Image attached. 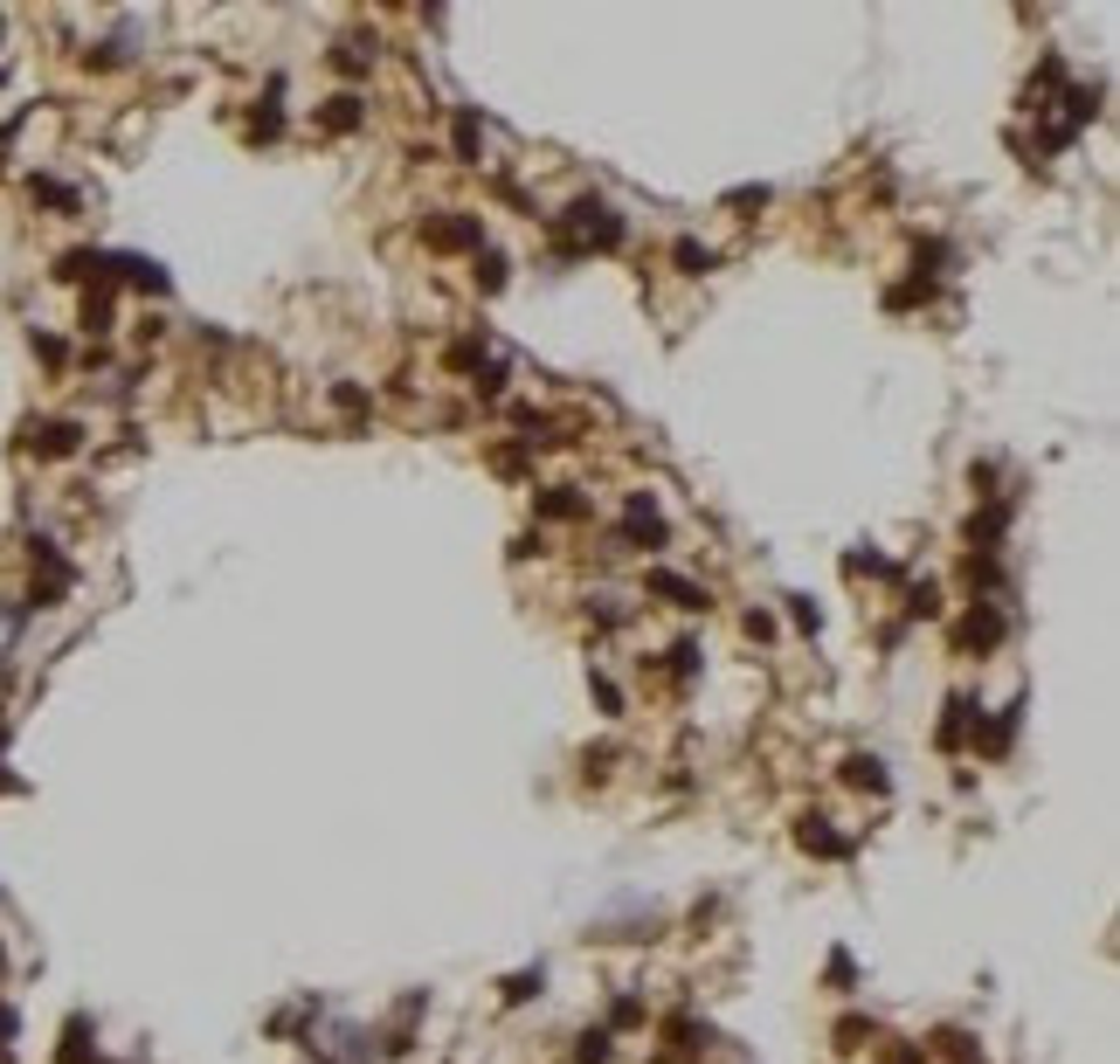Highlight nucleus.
Masks as SVG:
<instances>
[{
	"label": "nucleus",
	"mask_w": 1120,
	"mask_h": 1064,
	"mask_svg": "<svg viewBox=\"0 0 1120 1064\" xmlns=\"http://www.w3.org/2000/svg\"><path fill=\"white\" fill-rule=\"evenodd\" d=\"M423 242H429V250H470V256H478L485 221H478V215H464V207H450V215L423 221Z\"/></svg>",
	"instance_id": "obj_1"
},
{
	"label": "nucleus",
	"mask_w": 1120,
	"mask_h": 1064,
	"mask_svg": "<svg viewBox=\"0 0 1120 1064\" xmlns=\"http://www.w3.org/2000/svg\"><path fill=\"white\" fill-rule=\"evenodd\" d=\"M575 236L588 242V250H616V242H622V215L609 201H581L575 207Z\"/></svg>",
	"instance_id": "obj_2"
},
{
	"label": "nucleus",
	"mask_w": 1120,
	"mask_h": 1064,
	"mask_svg": "<svg viewBox=\"0 0 1120 1064\" xmlns=\"http://www.w3.org/2000/svg\"><path fill=\"white\" fill-rule=\"evenodd\" d=\"M955 643H961V650H996V643H1003V616H996L990 601H976V608H968V616H961Z\"/></svg>",
	"instance_id": "obj_3"
},
{
	"label": "nucleus",
	"mask_w": 1120,
	"mask_h": 1064,
	"mask_svg": "<svg viewBox=\"0 0 1120 1064\" xmlns=\"http://www.w3.org/2000/svg\"><path fill=\"white\" fill-rule=\"evenodd\" d=\"M643 587H651V595H664L671 608H706V587L685 581V574H671V567H651V574H643Z\"/></svg>",
	"instance_id": "obj_4"
},
{
	"label": "nucleus",
	"mask_w": 1120,
	"mask_h": 1064,
	"mask_svg": "<svg viewBox=\"0 0 1120 1064\" xmlns=\"http://www.w3.org/2000/svg\"><path fill=\"white\" fill-rule=\"evenodd\" d=\"M795 844H803V850H816V858H851V836H838V829H830V815H803Z\"/></svg>",
	"instance_id": "obj_5"
},
{
	"label": "nucleus",
	"mask_w": 1120,
	"mask_h": 1064,
	"mask_svg": "<svg viewBox=\"0 0 1120 1064\" xmlns=\"http://www.w3.org/2000/svg\"><path fill=\"white\" fill-rule=\"evenodd\" d=\"M55 1064H98V1030H90V1016L63 1023V1051H55Z\"/></svg>",
	"instance_id": "obj_6"
},
{
	"label": "nucleus",
	"mask_w": 1120,
	"mask_h": 1064,
	"mask_svg": "<svg viewBox=\"0 0 1120 1064\" xmlns=\"http://www.w3.org/2000/svg\"><path fill=\"white\" fill-rule=\"evenodd\" d=\"M533 511H540V519H588V498H581L575 484H554V491H540V498H533Z\"/></svg>",
	"instance_id": "obj_7"
},
{
	"label": "nucleus",
	"mask_w": 1120,
	"mask_h": 1064,
	"mask_svg": "<svg viewBox=\"0 0 1120 1064\" xmlns=\"http://www.w3.org/2000/svg\"><path fill=\"white\" fill-rule=\"evenodd\" d=\"M104 270H118L125 283H139V291H166V270L146 256H104Z\"/></svg>",
	"instance_id": "obj_8"
},
{
	"label": "nucleus",
	"mask_w": 1120,
	"mask_h": 1064,
	"mask_svg": "<svg viewBox=\"0 0 1120 1064\" xmlns=\"http://www.w3.org/2000/svg\"><path fill=\"white\" fill-rule=\"evenodd\" d=\"M28 435H42V443H35L42 456H70V449L84 443V429H77V422H42V429H28Z\"/></svg>",
	"instance_id": "obj_9"
},
{
	"label": "nucleus",
	"mask_w": 1120,
	"mask_h": 1064,
	"mask_svg": "<svg viewBox=\"0 0 1120 1064\" xmlns=\"http://www.w3.org/2000/svg\"><path fill=\"white\" fill-rule=\"evenodd\" d=\"M844 782H851V788H871V795H885V760H871V753H851V760H844Z\"/></svg>",
	"instance_id": "obj_10"
},
{
	"label": "nucleus",
	"mask_w": 1120,
	"mask_h": 1064,
	"mask_svg": "<svg viewBox=\"0 0 1120 1064\" xmlns=\"http://www.w3.org/2000/svg\"><path fill=\"white\" fill-rule=\"evenodd\" d=\"M609 1030H581V1043H575V1064H609Z\"/></svg>",
	"instance_id": "obj_11"
},
{
	"label": "nucleus",
	"mask_w": 1120,
	"mask_h": 1064,
	"mask_svg": "<svg viewBox=\"0 0 1120 1064\" xmlns=\"http://www.w3.org/2000/svg\"><path fill=\"white\" fill-rule=\"evenodd\" d=\"M968 733V698H947V719H941V747H961Z\"/></svg>",
	"instance_id": "obj_12"
},
{
	"label": "nucleus",
	"mask_w": 1120,
	"mask_h": 1064,
	"mask_svg": "<svg viewBox=\"0 0 1120 1064\" xmlns=\"http://www.w3.org/2000/svg\"><path fill=\"white\" fill-rule=\"evenodd\" d=\"M353 125H360V98L347 90V98H332V104H326V131H353Z\"/></svg>",
	"instance_id": "obj_13"
},
{
	"label": "nucleus",
	"mask_w": 1120,
	"mask_h": 1064,
	"mask_svg": "<svg viewBox=\"0 0 1120 1064\" xmlns=\"http://www.w3.org/2000/svg\"><path fill=\"white\" fill-rule=\"evenodd\" d=\"M671 256H678V270H692V277H699V270H713V250H699V242H678Z\"/></svg>",
	"instance_id": "obj_14"
},
{
	"label": "nucleus",
	"mask_w": 1120,
	"mask_h": 1064,
	"mask_svg": "<svg viewBox=\"0 0 1120 1064\" xmlns=\"http://www.w3.org/2000/svg\"><path fill=\"white\" fill-rule=\"evenodd\" d=\"M789 622H795V630H816V622H823V608H816L809 595H789Z\"/></svg>",
	"instance_id": "obj_15"
},
{
	"label": "nucleus",
	"mask_w": 1120,
	"mask_h": 1064,
	"mask_svg": "<svg viewBox=\"0 0 1120 1064\" xmlns=\"http://www.w3.org/2000/svg\"><path fill=\"white\" fill-rule=\"evenodd\" d=\"M35 187V201H49V207H77V194H70L63 180H28Z\"/></svg>",
	"instance_id": "obj_16"
},
{
	"label": "nucleus",
	"mask_w": 1120,
	"mask_h": 1064,
	"mask_svg": "<svg viewBox=\"0 0 1120 1064\" xmlns=\"http://www.w3.org/2000/svg\"><path fill=\"white\" fill-rule=\"evenodd\" d=\"M84 326H90V332H111V297H104V291L84 297Z\"/></svg>",
	"instance_id": "obj_17"
},
{
	"label": "nucleus",
	"mask_w": 1120,
	"mask_h": 1064,
	"mask_svg": "<svg viewBox=\"0 0 1120 1064\" xmlns=\"http://www.w3.org/2000/svg\"><path fill=\"white\" fill-rule=\"evenodd\" d=\"M540 981H546L540 967H533V975H512V981H505V1002H526V996H540Z\"/></svg>",
	"instance_id": "obj_18"
},
{
	"label": "nucleus",
	"mask_w": 1120,
	"mask_h": 1064,
	"mask_svg": "<svg viewBox=\"0 0 1120 1064\" xmlns=\"http://www.w3.org/2000/svg\"><path fill=\"white\" fill-rule=\"evenodd\" d=\"M858 1037H871V1023H858V1016H844V1023H838V1043H844V1051H858Z\"/></svg>",
	"instance_id": "obj_19"
},
{
	"label": "nucleus",
	"mask_w": 1120,
	"mask_h": 1064,
	"mask_svg": "<svg viewBox=\"0 0 1120 1064\" xmlns=\"http://www.w3.org/2000/svg\"><path fill=\"white\" fill-rule=\"evenodd\" d=\"M457 152H464V160H478V118H457Z\"/></svg>",
	"instance_id": "obj_20"
},
{
	"label": "nucleus",
	"mask_w": 1120,
	"mask_h": 1064,
	"mask_svg": "<svg viewBox=\"0 0 1120 1064\" xmlns=\"http://www.w3.org/2000/svg\"><path fill=\"white\" fill-rule=\"evenodd\" d=\"M934 1043H947V1051H955V1057H961V1064H968V1057H976V1037H961V1030H941V1037H934Z\"/></svg>",
	"instance_id": "obj_21"
},
{
	"label": "nucleus",
	"mask_w": 1120,
	"mask_h": 1064,
	"mask_svg": "<svg viewBox=\"0 0 1120 1064\" xmlns=\"http://www.w3.org/2000/svg\"><path fill=\"white\" fill-rule=\"evenodd\" d=\"M609 1023H616V1030H622V1023H643V1002H630V996H622L616 1010H609Z\"/></svg>",
	"instance_id": "obj_22"
},
{
	"label": "nucleus",
	"mask_w": 1120,
	"mask_h": 1064,
	"mask_svg": "<svg viewBox=\"0 0 1120 1064\" xmlns=\"http://www.w3.org/2000/svg\"><path fill=\"white\" fill-rule=\"evenodd\" d=\"M879 1064H927V1057H920V1043H899V1051H885Z\"/></svg>",
	"instance_id": "obj_23"
},
{
	"label": "nucleus",
	"mask_w": 1120,
	"mask_h": 1064,
	"mask_svg": "<svg viewBox=\"0 0 1120 1064\" xmlns=\"http://www.w3.org/2000/svg\"><path fill=\"white\" fill-rule=\"evenodd\" d=\"M14 1030H22V1016H14V1010H8V1002H0V1043H8Z\"/></svg>",
	"instance_id": "obj_24"
},
{
	"label": "nucleus",
	"mask_w": 1120,
	"mask_h": 1064,
	"mask_svg": "<svg viewBox=\"0 0 1120 1064\" xmlns=\"http://www.w3.org/2000/svg\"><path fill=\"white\" fill-rule=\"evenodd\" d=\"M0 967H8V954H0Z\"/></svg>",
	"instance_id": "obj_25"
}]
</instances>
